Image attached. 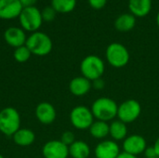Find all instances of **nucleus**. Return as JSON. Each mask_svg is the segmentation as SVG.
Returning <instances> with one entry per match:
<instances>
[{
  "label": "nucleus",
  "instance_id": "8",
  "mask_svg": "<svg viewBox=\"0 0 159 158\" xmlns=\"http://www.w3.org/2000/svg\"><path fill=\"white\" fill-rule=\"evenodd\" d=\"M142 114V105L135 99H129L118 105L117 119L125 124L135 122Z\"/></svg>",
  "mask_w": 159,
  "mask_h": 158
},
{
  "label": "nucleus",
  "instance_id": "27",
  "mask_svg": "<svg viewBox=\"0 0 159 158\" xmlns=\"http://www.w3.org/2000/svg\"><path fill=\"white\" fill-rule=\"evenodd\" d=\"M91 83H92V88L95 90H102L105 88V81L102 79V77L96 79Z\"/></svg>",
  "mask_w": 159,
  "mask_h": 158
},
{
  "label": "nucleus",
  "instance_id": "26",
  "mask_svg": "<svg viewBox=\"0 0 159 158\" xmlns=\"http://www.w3.org/2000/svg\"><path fill=\"white\" fill-rule=\"evenodd\" d=\"M88 2L89 5L94 9H102L107 4V0H88Z\"/></svg>",
  "mask_w": 159,
  "mask_h": 158
},
{
  "label": "nucleus",
  "instance_id": "22",
  "mask_svg": "<svg viewBox=\"0 0 159 158\" xmlns=\"http://www.w3.org/2000/svg\"><path fill=\"white\" fill-rule=\"evenodd\" d=\"M51 7L57 13H70L75 8L76 0H51Z\"/></svg>",
  "mask_w": 159,
  "mask_h": 158
},
{
  "label": "nucleus",
  "instance_id": "5",
  "mask_svg": "<svg viewBox=\"0 0 159 158\" xmlns=\"http://www.w3.org/2000/svg\"><path fill=\"white\" fill-rule=\"evenodd\" d=\"M105 58L112 67L118 69L125 67L129 63L130 55L129 49L123 44L114 42L106 47Z\"/></svg>",
  "mask_w": 159,
  "mask_h": 158
},
{
  "label": "nucleus",
  "instance_id": "21",
  "mask_svg": "<svg viewBox=\"0 0 159 158\" xmlns=\"http://www.w3.org/2000/svg\"><path fill=\"white\" fill-rule=\"evenodd\" d=\"M89 131L92 138L97 140H105V138L109 136V124L108 122L94 120L89 129Z\"/></svg>",
  "mask_w": 159,
  "mask_h": 158
},
{
  "label": "nucleus",
  "instance_id": "2",
  "mask_svg": "<svg viewBox=\"0 0 159 158\" xmlns=\"http://www.w3.org/2000/svg\"><path fill=\"white\" fill-rule=\"evenodd\" d=\"M25 46L29 48L33 55L43 57L51 52L53 43L51 38L47 34L37 31L32 33L27 37Z\"/></svg>",
  "mask_w": 159,
  "mask_h": 158
},
{
  "label": "nucleus",
  "instance_id": "29",
  "mask_svg": "<svg viewBox=\"0 0 159 158\" xmlns=\"http://www.w3.org/2000/svg\"><path fill=\"white\" fill-rule=\"evenodd\" d=\"M21 4V6L23 7H33L36 4V2L38 0H19Z\"/></svg>",
  "mask_w": 159,
  "mask_h": 158
},
{
  "label": "nucleus",
  "instance_id": "32",
  "mask_svg": "<svg viewBox=\"0 0 159 158\" xmlns=\"http://www.w3.org/2000/svg\"><path fill=\"white\" fill-rule=\"evenodd\" d=\"M156 20H157V26L159 27V11H158V13H157V19H156Z\"/></svg>",
  "mask_w": 159,
  "mask_h": 158
},
{
  "label": "nucleus",
  "instance_id": "24",
  "mask_svg": "<svg viewBox=\"0 0 159 158\" xmlns=\"http://www.w3.org/2000/svg\"><path fill=\"white\" fill-rule=\"evenodd\" d=\"M41 15H42L43 21L49 22V21H52V20H55L57 12H56V10L51 6H48V7H44L41 10Z\"/></svg>",
  "mask_w": 159,
  "mask_h": 158
},
{
  "label": "nucleus",
  "instance_id": "13",
  "mask_svg": "<svg viewBox=\"0 0 159 158\" xmlns=\"http://www.w3.org/2000/svg\"><path fill=\"white\" fill-rule=\"evenodd\" d=\"M4 39L7 45L16 48L25 45L27 36L22 28L17 26H11L5 31Z\"/></svg>",
  "mask_w": 159,
  "mask_h": 158
},
{
  "label": "nucleus",
  "instance_id": "18",
  "mask_svg": "<svg viewBox=\"0 0 159 158\" xmlns=\"http://www.w3.org/2000/svg\"><path fill=\"white\" fill-rule=\"evenodd\" d=\"M12 139L15 144H17L18 146L27 147V146L32 145L34 142L35 134L33 130L29 129L20 128L18 131L14 133V135L12 136Z\"/></svg>",
  "mask_w": 159,
  "mask_h": 158
},
{
  "label": "nucleus",
  "instance_id": "10",
  "mask_svg": "<svg viewBox=\"0 0 159 158\" xmlns=\"http://www.w3.org/2000/svg\"><path fill=\"white\" fill-rule=\"evenodd\" d=\"M42 155L44 158H68L69 147L60 140L48 141L42 148Z\"/></svg>",
  "mask_w": 159,
  "mask_h": 158
},
{
  "label": "nucleus",
  "instance_id": "33",
  "mask_svg": "<svg viewBox=\"0 0 159 158\" xmlns=\"http://www.w3.org/2000/svg\"><path fill=\"white\" fill-rule=\"evenodd\" d=\"M0 158H5V157H4V156H3L2 155H0Z\"/></svg>",
  "mask_w": 159,
  "mask_h": 158
},
{
  "label": "nucleus",
  "instance_id": "3",
  "mask_svg": "<svg viewBox=\"0 0 159 158\" xmlns=\"http://www.w3.org/2000/svg\"><path fill=\"white\" fill-rule=\"evenodd\" d=\"M80 72L82 76L92 82L102 77L105 72V63L97 55H88L81 61Z\"/></svg>",
  "mask_w": 159,
  "mask_h": 158
},
{
  "label": "nucleus",
  "instance_id": "1",
  "mask_svg": "<svg viewBox=\"0 0 159 158\" xmlns=\"http://www.w3.org/2000/svg\"><path fill=\"white\" fill-rule=\"evenodd\" d=\"M118 104L109 97H100L96 99L90 107L95 120L112 122L117 116Z\"/></svg>",
  "mask_w": 159,
  "mask_h": 158
},
{
  "label": "nucleus",
  "instance_id": "34",
  "mask_svg": "<svg viewBox=\"0 0 159 158\" xmlns=\"http://www.w3.org/2000/svg\"><path fill=\"white\" fill-rule=\"evenodd\" d=\"M156 158H157V157H156Z\"/></svg>",
  "mask_w": 159,
  "mask_h": 158
},
{
  "label": "nucleus",
  "instance_id": "20",
  "mask_svg": "<svg viewBox=\"0 0 159 158\" xmlns=\"http://www.w3.org/2000/svg\"><path fill=\"white\" fill-rule=\"evenodd\" d=\"M91 154L89 145L81 140H76L69 146V156L72 158H89Z\"/></svg>",
  "mask_w": 159,
  "mask_h": 158
},
{
  "label": "nucleus",
  "instance_id": "14",
  "mask_svg": "<svg viewBox=\"0 0 159 158\" xmlns=\"http://www.w3.org/2000/svg\"><path fill=\"white\" fill-rule=\"evenodd\" d=\"M23 7L19 0H0V19L12 20L19 18Z\"/></svg>",
  "mask_w": 159,
  "mask_h": 158
},
{
  "label": "nucleus",
  "instance_id": "7",
  "mask_svg": "<svg viewBox=\"0 0 159 158\" xmlns=\"http://www.w3.org/2000/svg\"><path fill=\"white\" fill-rule=\"evenodd\" d=\"M69 117L72 126L78 130L89 129L95 120L90 108L85 105H77L74 107Z\"/></svg>",
  "mask_w": 159,
  "mask_h": 158
},
{
  "label": "nucleus",
  "instance_id": "28",
  "mask_svg": "<svg viewBox=\"0 0 159 158\" xmlns=\"http://www.w3.org/2000/svg\"><path fill=\"white\" fill-rule=\"evenodd\" d=\"M143 154L145 156V158H157V153L153 146H147V148L145 149Z\"/></svg>",
  "mask_w": 159,
  "mask_h": 158
},
{
  "label": "nucleus",
  "instance_id": "6",
  "mask_svg": "<svg viewBox=\"0 0 159 158\" xmlns=\"http://www.w3.org/2000/svg\"><path fill=\"white\" fill-rule=\"evenodd\" d=\"M19 21L24 31L31 33L37 32L43 23L41 10L35 6L23 7L19 16Z\"/></svg>",
  "mask_w": 159,
  "mask_h": 158
},
{
  "label": "nucleus",
  "instance_id": "11",
  "mask_svg": "<svg viewBox=\"0 0 159 158\" xmlns=\"http://www.w3.org/2000/svg\"><path fill=\"white\" fill-rule=\"evenodd\" d=\"M120 153V146L113 140H102L94 148L96 158H116Z\"/></svg>",
  "mask_w": 159,
  "mask_h": 158
},
{
  "label": "nucleus",
  "instance_id": "17",
  "mask_svg": "<svg viewBox=\"0 0 159 158\" xmlns=\"http://www.w3.org/2000/svg\"><path fill=\"white\" fill-rule=\"evenodd\" d=\"M109 136L115 142L124 141L129 136V130L127 124L124 122L115 119L109 124Z\"/></svg>",
  "mask_w": 159,
  "mask_h": 158
},
{
  "label": "nucleus",
  "instance_id": "9",
  "mask_svg": "<svg viewBox=\"0 0 159 158\" xmlns=\"http://www.w3.org/2000/svg\"><path fill=\"white\" fill-rule=\"evenodd\" d=\"M123 152L134 156L144 153L147 148V142L144 137L140 134H130L122 142Z\"/></svg>",
  "mask_w": 159,
  "mask_h": 158
},
{
  "label": "nucleus",
  "instance_id": "25",
  "mask_svg": "<svg viewBox=\"0 0 159 158\" xmlns=\"http://www.w3.org/2000/svg\"><path fill=\"white\" fill-rule=\"evenodd\" d=\"M62 143H64L65 145H67L68 147L73 144L76 140H75V136L74 134V132L70 131V130H67V131H64L61 136V140H60Z\"/></svg>",
  "mask_w": 159,
  "mask_h": 158
},
{
  "label": "nucleus",
  "instance_id": "30",
  "mask_svg": "<svg viewBox=\"0 0 159 158\" xmlns=\"http://www.w3.org/2000/svg\"><path fill=\"white\" fill-rule=\"evenodd\" d=\"M153 147H154V149H155V151H156V153H157V158H159V137L156 140V142H155Z\"/></svg>",
  "mask_w": 159,
  "mask_h": 158
},
{
  "label": "nucleus",
  "instance_id": "15",
  "mask_svg": "<svg viewBox=\"0 0 159 158\" xmlns=\"http://www.w3.org/2000/svg\"><path fill=\"white\" fill-rule=\"evenodd\" d=\"M92 88V83L88 78L80 75L73 78L69 83L70 92L76 97L87 95Z\"/></svg>",
  "mask_w": 159,
  "mask_h": 158
},
{
  "label": "nucleus",
  "instance_id": "16",
  "mask_svg": "<svg viewBox=\"0 0 159 158\" xmlns=\"http://www.w3.org/2000/svg\"><path fill=\"white\" fill-rule=\"evenodd\" d=\"M153 7L152 0H129V9L136 18L147 16Z\"/></svg>",
  "mask_w": 159,
  "mask_h": 158
},
{
  "label": "nucleus",
  "instance_id": "31",
  "mask_svg": "<svg viewBox=\"0 0 159 158\" xmlns=\"http://www.w3.org/2000/svg\"><path fill=\"white\" fill-rule=\"evenodd\" d=\"M116 158H138L137 156H131L129 154H127V153H124V152H121L120 155L117 156Z\"/></svg>",
  "mask_w": 159,
  "mask_h": 158
},
{
  "label": "nucleus",
  "instance_id": "4",
  "mask_svg": "<svg viewBox=\"0 0 159 158\" xmlns=\"http://www.w3.org/2000/svg\"><path fill=\"white\" fill-rule=\"evenodd\" d=\"M20 129V115L14 107H6L0 111V132L13 136Z\"/></svg>",
  "mask_w": 159,
  "mask_h": 158
},
{
  "label": "nucleus",
  "instance_id": "12",
  "mask_svg": "<svg viewBox=\"0 0 159 158\" xmlns=\"http://www.w3.org/2000/svg\"><path fill=\"white\" fill-rule=\"evenodd\" d=\"M35 116L41 124L50 125L56 120L57 112L55 107L50 102H43L36 106Z\"/></svg>",
  "mask_w": 159,
  "mask_h": 158
},
{
  "label": "nucleus",
  "instance_id": "19",
  "mask_svg": "<svg viewBox=\"0 0 159 158\" xmlns=\"http://www.w3.org/2000/svg\"><path fill=\"white\" fill-rule=\"evenodd\" d=\"M136 17L131 13H124L115 20V28L121 33L131 31L136 25Z\"/></svg>",
  "mask_w": 159,
  "mask_h": 158
},
{
  "label": "nucleus",
  "instance_id": "23",
  "mask_svg": "<svg viewBox=\"0 0 159 158\" xmlns=\"http://www.w3.org/2000/svg\"><path fill=\"white\" fill-rule=\"evenodd\" d=\"M31 55H32L31 51L29 50V48L25 45L19 47H16L14 50V53H13L14 59L16 60V61H18L20 63L26 62L30 59Z\"/></svg>",
  "mask_w": 159,
  "mask_h": 158
}]
</instances>
